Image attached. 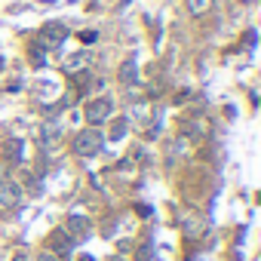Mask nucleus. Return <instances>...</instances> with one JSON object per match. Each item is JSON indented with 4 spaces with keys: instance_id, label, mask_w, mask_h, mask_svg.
Here are the masks:
<instances>
[{
    "instance_id": "nucleus-1",
    "label": "nucleus",
    "mask_w": 261,
    "mask_h": 261,
    "mask_svg": "<svg viewBox=\"0 0 261 261\" xmlns=\"http://www.w3.org/2000/svg\"><path fill=\"white\" fill-rule=\"evenodd\" d=\"M101 145H105V136L98 129H80L71 148L77 157H95V154H101Z\"/></svg>"
},
{
    "instance_id": "nucleus-2",
    "label": "nucleus",
    "mask_w": 261,
    "mask_h": 261,
    "mask_svg": "<svg viewBox=\"0 0 261 261\" xmlns=\"http://www.w3.org/2000/svg\"><path fill=\"white\" fill-rule=\"evenodd\" d=\"M83 114H86V120H89V126H95V123H105L111 114H114V101L111 98H89L86 101V108H83Z\"/></svg>"
},
{
    "instance_id": "nucleus-3",
    "label": "nucleus",
    "mask_w": 261,
    "mask_h": 261,
    "mask_svg": "<svg viewBox=\"0 0 261 261\" xmlns=\"http://www.w3.org/2000/svg\"><path fill=\"white\" fill-rule=\"evenodd\" d=\"M22 203V188L10 178H0V212H10Z\"/></svg>"
},
{
    "instance_id": "nucleus-4",
    "label": "nucleus",
    "mask_w": 261,
    "mask_h": 261,
    "mask_svg": "<svg viewBox=\"0 0 261 261\" xmlns=\"http://www.w3.org/2000/svg\"><path fill=\"white\" fill-rule=\"evenodd\" d=\"M65 37H68V28H65L62 22H49V25H43V31H40V43H43L46 49H56L59 43H65Z\"/></svg>"
},
{
    "instance_id": "nucleus-5",
    "label": "nucleus",
    "mask_w": 261,
    "mask_h": 261,
    "mask_svg": "<svg viewBox=\"0 0 261 261\" xmlns=\"http://www.w3.org/2000/svg\"><path fill=\"white\" fill-rule=\"evenodd\" d=\"M65 233H68V237H74V240H80V237H86V233H89V221H86L83 215H71V218H68V224H65Z\"/></svg>"
},
{
    "instance_id": "nucleus-6",
    "label": "nucleus",
    "mask_w": 261,
    "mask_h": 261,
    "mask_svg": "<svg viewBox=\"0 0 261 261\" xmlns=\"http://www.w3.org/2000/svg\"><path fill=\"white\" fill-rule=\"evenodd\" d=\"M117 80H120V83H126V86L139 80V68H136V59H126V62L120 65V71H117Z\"/></svg>"
},
{
    "instance_id": "nucleus-7",
    "label": "nucleus",
    "mask_w": 261,
    "mask_h": 261,
    "mask_svg": "<svg viewBox=\"0 0 261 261\" xmlns=\"http://www.w3.org/2000/svg\"><path fill=\"white\" fill-rule=\"evenodd\" d=\"M74 243H77V240H74V237H68V233H62V230H59V233H53V249H59V252H65V255L74 249Z\"/></svg>"
},
{
    "instance_id": "nucleus-8",
    "label": "nucleus",
    "mask_w": 261,
    "mask_h": 261,
    "mask_svg": "<svg viewBox=\"0 0 261 261\" xmlns=\"http://www.w3.org/2000/svg\"><path fill=\"white\" fill-rule=\"evenodd\" d=\"M126 129H129L126 117H117V120H114V126H111V142H120V139L126 136Z\"/></svg>"
},
{
    "instance_id": "nucleus-9",
    "label": "nucleus",
    "mask_w": 261,
    "mask_h": 261,
    "mask_svg": "<svg viewBox=\"0 0 261 261\" xmlns=\"http://www.w3.org/2000/svg\"><path fill=\"white\" fill-rule=\"evenodd\" d=\"M209 7H212V0H188V10H191L194 16H203Z\"/></svg>"
},
{
    "instance_id": "nucleus-10",
    "label": "nucleus",
    "mask_w": 261,
    "mask_h": 261,
    "mask_svg": "<svg viewBox=\"0 0 261 261\" xmlns=\"http://www.w3.org/2000/svg\"><path fill=\"white\" fill-rule=\"evenodd\" d=\"M86 62H89V56H86V53H77L74 59H68V62H65V71H77V68H83Z\"/></svg>"
},
{
    "instance_id": "nucleus-11",
    "label": "nucleus",
    "mask_w": 261,
    "mask_h": 261,
    "mask_svg": "<svg viewBox=\"0 0 261 261\" xmlns=\"http://www.w3.org/2000/svg\"><path fill=\"white\" fill-rule=\"evenodd\" d=\"M95 37H98V31H83V34H80L83 43H95Z\"/></svg>"
},
{
    "instance_id": "nucleus-12",
    "label": "nucleus",
    "mask_w": 261,
    "mask_h": 261,
    "mask_svg": "<svg viewBox=\"0 0 261 261\" xmlns=\"http://www.w3.org/2000/svg\"><path fill=\"white\" fill-rule=\"evenodd\" d=\"M37 261H59V258H56L53 252H40V255H37Z\"/></svg>"
},
{
    "instance_id": "nucleus-13",
    "label": "nucleus",
    "mask_w": 261,
    "mask_h": 261,
    "mask_svg": "<svg viewBox=\"0 0 261 261\" xmlns=\"http://www.w3.org/2000/svg\"><path fill=\"white\" fill-rule=\"evenodd\" d=\"M13 261H25V252H16V255H13Z\"/></svg>"
},
{
    "instance_id": "nucleus-14",
    "label": "nucleus",
    "mask_w": 261,
    "mask_h": 261,
    "mask_svg": "<svg viewBox=\"0 0 261 261\" xmlns=\"http://www.w3.org/2000/svg\"><path fill=\"white\" fill-rule=\"evenodd\" d=\"M83 261H95V258H92V255H86V258H83Z\"/></svg>"
}]
</instances>
